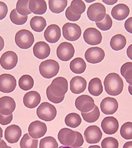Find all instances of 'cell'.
<instances>
[{"mask_svg":"<svg viewBox=\"0 0 132 148\" xmlns=\"http://www.w3.org/2000/svg\"><path fill=\"white\" fill-rule=\"evenodd\" d=\"M106 92L110 95L116 96L120 94L124 89V82L117 73H112L108 75L104 80Z\"/></svg>","mask_w":132,"mask_h":148,"instance_id":"obj_1","label":"cell"},{"mask_svg":"<svg viewBox=\"0 0 132 148\" xmlns=\"http://www.w3.org/2000/svg\"><path fill=\"white\" fill-rule=\"evenodd\" d=\"M59 71V63L53 59H48L42 62L39 66L40 75L45 78H51L57 75Z\"/></svg>","mask_w":132,"mask_h":148,"instance_id":"obj_2","label":"cell"},{"mask_svg":"<svg viewBox=\"0 0 132 148\" xmlns=\"http://www.w3.org/2000/svg\"><path fill=\"white\" fill-rule=\"evenodd\" d=\"M15 41L19 48L27 49H29L35 42V37L30 31L23 29L17 32Z\"/></svg>","mask_w":132,"mask_h":148,"instance_id":"obj_3","label":"cell"},{"mask_svg":"<svg viewBox=\"0 0 132 148\" xmlns=\"http://www.w3.org/2000/svg\"><path fill=\"white\" fill-rule=\"evenodd\" d=\"M38 117L46 122H50L54 120L57 115L56 107L48 102H44L38 106L37 110Z\"/></svg>","mask_w":132,"mask_h":148,"instance_id":"obj_4","label":"cell"},{"mask_svg":"<svg viewBox=\"0 0 132 148\" xmlns=\"http://www.w3.org/2000/svg\"><path fill=\"white\" fill-rule=\"evenodd\" d=\"M52 94L57 97L65 96L68 90V82L64 77H57L52 80L49 86Z\"/></svg>","mask_w":132,"mask_h":148,"instance_id":"obj_5","label":"cell"},{"mask_svg":"<svg viewBox=\"0 0 132 148\" xmlns=\"http://www.w3.org/2000/svg\"><path fill=\"white\" fill-rule=\"evenodd\" d=\"M87 15L88 19L93 22L97 23L102 21L106 15V8L102 3H95L88 7Z\"/></svg>","mask_w":132,"mask_h":148,"instance_id":"obj_6","label":"cell"},{"mask_svg":"<svg viewBox=\"0 0 132 148\" xmlns=\"http://www.w3.org/2000/svg\"><path fill=\"white\" fill-rule=\"evenodd\" d=\"M62 32L64 38L69 41L75 42L81 36V29L75 23H67L62 27Z\"/></svg>","mask_w":132,"mask_h":148,"instance_id":"obj_7","label":"cell"},{"mask_svg":"<svg viewBox=\"0 0 132 148\" xmlns=\"http://www.w3.org/2000/svg\"><path fill=\"white\" fill-rule=\"evenodd\" d=\"M95 101L87 95H79L75 100V107L81 113H88L94 109Z\"/></svg>","mask_w":132,"mask_h":148,"instance_id":"obj_8","label":"cell"},{"mask_svg":"<svg viewBox=\"0 0 132 148\" xmlns=\"http://www.w3.org/2000/svg\"><path fill=\"white\" fill-rule=\"evenodd\" d=\"M56 53L59 60L68 61L75 54V49L71 43L62 42L57 47Z\"/></svg>","mask_w":132,"mask_h":148,"instance_id":"obj_9","label":"cell"},{"mask_svg":"<svg viewBox=\"0 0 132 148\" xmlns=\"http://www.w3.org/2000/svg\"><path fill=\"white\" fill-rule=\"evenodd\" d=\"M16 86L17 80L13 75L9 74L0 75V92L11 93L15 90Z\"/></svg>","mask_w":132,"mask_h":148,"instance_id":"obj_10","label":"cell"},{"mask_svg":"<svg viewBox=\"0 0 132 148\" xmlns=\"http://www.w3.org/2000/svg\"><path fill=\"white\" fill-rule=\"evenodd\" d=\"M105 57L104 51L98 47H93L88 48L85 52V57L88 63L97 64L100 63Z\"/></svg>","mask_w":132,"mask_h":148,"instance_id":"obj_11","label":"cell"},{"mask_svg":"<svg viewBox=\"0 0 132 148\" xmlns=\"http://www.w3.org/2000/svg\"><path fill=\"white\" fill-rule=\"evenodd\" d=\"M17 63V55L12 51L5 52L0 58V65L6 70H11L15 68Z\"/></svg>","mask_w":132,"mask_h":148,"instance_id":"obj_12","label":"cell"},{"mask_svg":"<svg viewBox=\"0 0 132 148\" xmlns=\"http://www.w3.org/2000/svg\"><path fill=\"white\" fill-rule=\"evenodd\" d=\"M47 132V126L44 123L35 121L30 124L28 127V134L35 139L42 138Z\"/></svg>","mask_w":132,"mask_h":148,"instance_id":"obj_13","label":"cell"},{"mask_svg":"<svg viewBox=\"0 0 132 148\" xmlns=\"http://www.w3.org/2000/svg\"><path fill=\"white\" fill-rule=\"evenodd\" d=\"M102 136V132L100 128L96 125L90 126L86 128L84 132V137L88 144H97Z\"/></svg>","mask_w":132,"mask_h":148,"instance_id":"obj_14","label":"cell"},{"mask_svg":"<svg viewBox=\"0 0 132 148\" xmlns=\"http://www.w3.org/2000/svg\"><path fill=\"white\" fill-rule=\"evenodd\" d=\"M83 38L87 44L91 46L100 44L102 42V36L100 31L95 28H88L83 34Z\"/></svg>","mask_w":132,"mask_h":148,"instance_id":"obj_15","label":"cell"},{"mask_svg":"<svg viewBox=\"0 0 132 148\" xmlns=\"http://www.w3.org/2000/svg\"><path fill=\"white\" fill-rule=\"evenodd\" d=\"M57 138L59 142L64 146H71L75 141V131L68 128H62L58 132Z\"/></svg>","mask_w":132,"mask_h":148,"instance_id":"obj_16","label":"cell"},{"mask_svg":"<svg viewBox=\"0 0 132 148\" xmlns=\"http://www.w3.org/2000/svg\"><path fill=\"white\" fill-rule=\"evenodd\" d=\"M22 135V130L19 126L12 125L6 128L5 130L4 136L8 143L15 144L18 142Z\"/></svg>","mask_w":132,"mask_h":148,"instance_id":"obj_17","label":"cell"},{"mask_svg":"<svg viewBox=\"0 0 132 148\" xmlns=\"http://www.w3.org/2000/svg\"><path fill=\"white\" fill-rule=\"evenodd\" d=\"M15 107V101L11 97L3 96L0 98V113L3 115L12 114Z\"/></svg>","mask_w":132,"mask_h":148,"instance_id":"obj_18","label":"cell"},{"mask_svg":"<svg viewBox=\"0 0 132 148\" xmlns=\"http://www.w3.org/2000/svg\"><path fill=\"white\" fill-rule=\"evenodd\" d=\"M101 127L106 134H114L118 130L119 122L114 116H106L102 121Z\"/></svg>","mask_w":132,"mask_h":148,"instance_id":"obj_19","label":"cell"},{"mask_svg":"<svg viewBox=\"0 0 132 148\" xmlns=\"http://www.w3.org/2000/svg\"><path fill=\"white\" fill-rule=\"evenodd\" d=\"M45 40L51 44H55L61 38V29L57 25H50L44 33Z\"/></svg>","mask_w":132,"mask_h":148,"instance_id":"obj_20","label":"cell"},{"mask_svg":"<svg viewBox=\"0 0 132 148\" xmlns=\"http://www.w3.org/2000/svg\"><path fill=\"white\" fill-rule=\"evenodd\" d=\"M100 109L105 114H113L118 109V103L113 97H105L100 103Z\"/></svg>","mask_w":132,"mask_h":148,"instance_id":"obj_21","label":"cell"},{"mask_svg":"<svg viewBox=\"0 0 132 148\" xmlns=\"http://www.w3.org/2000/svg\"><path fill=\"white\" fill-rule=\"evenodd\" d=\"M41 101L40 94L36 91H29L26 93L23 97V103L29 109H34L38 106Z\"/></svg>","mask_w":132,"mask_h":148,"instance_id":"obj_22","label":"cell"},{"mask_svg":"<svg viewBox=\"0 0 132 148\" xmlns=\"http://www.w3.org/2000/svg\"><path fill=\"white\" fill-rule=\"evenodd\" d=\"M50 47L47 43L44 42H38L36 43L33 47L34 56L39 59H46L50 54Z\"/></svg>","mask_w":132,"mask_h":148,"instance_id":"obj_23","label":"cell"},{"mask_svg":"<svg viewBox=\"0 0 132 148\" xmlns=\"http://www.w3.org/2000/svg\"><path fill=\"white\" fill-rule=\"evenodd\" d=\"M87 81L82 76H77L70 81V90L72 93L79 94L85 91L87 88Z\"/></svg>","mask_w":132,"mask_h":148,"instance_id":"obj_24","label":"cell"},{"mask_svg":"<svg viewBox=\"0 0 132 148\" xmlns=\"http://www.w3.org/2000/svg\"><path fill=\"white\" fill-rule=\"evenodd\" d=\"M129 8L126 5L120 3L114 6L112 9L111 14L114 19L117 21H123L129 15Z\"/></svg>","mask_w":132,"mask_h":148,"instance_id":"obj_25","label":"cell"},{"mask_svg":"<svg viewBox=\"0 0 132 148\" xmlns=\"http://www.w3.org/2000/svg\"><path fill=\"white\" fill-rule=\"evenodd\" d=\"M28 7L31 13L36 15H43L47 11L46 2L43 0H31Z\"/></svg>","mask_w":132,"mask_h":148,"instance_id":"obj_26","label":"cell"},{"mask_svg":"<svg viewBox=\"0 0 132 148\" xmlns=\"http://www.w3.org/2000/svg\"><path fill=\"white\" fill-rule=\"evenodd\" d=\"M88 90L91 95L94 96H98L103 92L102 82L98 78H94L90 80L88 83Z\"/></svg>","mask_w":132,"mask_h":148,"instance_id":"obj_27","label":"cell"},{"mask_svg":"<svg viewBox=\"0 0 132 148\" xmlns=\"http://www.w3.org/2000/svg\"><path fill=\"white\" fill-rule=\"evenodd\" d=\"M110 44L112 49L115 51H120L126 47V38L122 34H116L111 38Z\"/></svg>","mask_w":132,"mask_h":148,"instance_id":"obj_28","label":"cell"},{"mask_svg":"<svg viewBox=\"0 0 132 148\" xmlns=\"http://www.w3.org/2000/svg\"><path fill=\"white\" fill-rule=\"evenodd\" d=\"M30 25L32 29L36 32H41L46 26V21L42 16H35L31 18Z\"/></svg>","mask_w":132,"mask_h":148,"instance_id":"obj_29","label":"cell"},{"mask_svg":"<svg viewBox=\"0 0 132 148\" xmlns=\"http://www.w3.org/2000/svg\"><path fill=\"white\" fill-rule=\"evenodd\" d=\"M71 71L75 74H81L85 72L87 65L85 61L81 57H77L72 60L70 63Z\"/></svg>","mask_w":132,"mask_h":148,"instance_id":"obj_30","label":"cell"},{"mask_svg":"<svg viewBox=\"0 0 132 148\" xmlns=\"http://www.w3.org/2000/svg\"><path fill=\"white\" fill-rule=\"evenodd\" d=\"M50 10L54 13H61L68 5L66 0H50L48 1Z\"/></svg>","mask_w":132,"mask_h":148,"instance_id":"obj_31","label":"cell"},{"mask_svg":"<svg viewBox=\"0 0 132 148\" xmlns=\"http://www.w3.org/2000/svg\"><path fill=\"white\" fill-rule=\"evenodd\" d=\"M35 82L32 77L28 75H24L19 78V88L24 91H28L32 89L34 86Z\"/></svg>","mask_w":132,"mask_h":148,"instance_id":"obj_32","label":"cell"},{"mask_svg":"<svg viewBox=\"0 0 132 148\" xmlns=\"http://www.w3.org/2000/svg\"><path fill=\"white\" fill-rule=\"evenodd\" d=\"M82 120L80 115L75 113H71L68 114L65 118V123L71 128H77L81 125Z\"/></svg>","mask_w":132,"mask_h":148,"instance_id":"obj_33","label":"cell"},{"mask_svg":"<svg viewBox=\"0 0 132 148\" xmlns=\"http://www.w3.org/2000/svg\"><path fill=\"white\" fill-rule=\"evenodd\" d=\"M38 139L31 138L28 134H25L20 142L21 148H37Z\"/></svg>","mask_w":132,"mask_h":148,"instance_id":"obj_34","label":"cell"},{"mask_svg":"<svg viewBox=\"0 0 132 148\" xmlns=\"http://www.w3.org/2000/svg\"><path fill=\"white\" fill-rule=\"evenodd\" d=\"M84 121L88 123H95L100 117V111L98 106L95 105L94 109L88 113H81Z\"/></svg>","mask_w":132,"mask_h":148,"instance_id":"obj_35","label":"cell"},{"mask_svg":"<svg viewBox=\"0 0 132 148\" xmlns=\"http://www.w3.org/2000/svg\"><path fill=\"white\" fill-rule=\"evenodd\" d=\"M70 9L72 13L76 15H81L85 11L86 6L85 3L80 0H73L71 1Z\"/></svg>","mask_w":132,"mask_h":148,"instance_id":"obj_36","label":"cell"},{"mask_svg":"<svg viewBox=\"0 0 132 148\" xmlns=\"http://www.w3.org/2000/svg\"><path fill=\"white\" fill-rule=\"evenodd\" d=\"M28 0H21L18 1L16 5V10L19 14L23 16H28L31 13V11L29 9L28 4H29Z\"/></svg>","mask_w":132,"mask_h":148,"instance_id":"obj_37","label":"cell"},{"mask_svg":"<svg viewBox=\"0 0 132 148\" xmlns=\"http://www.w3.org/2000/svg\"><path fill=\"white\" fill-rule=\"evenodd\" d=\"M10 20L12 23L16 25H23L25 24L28 19V16H23L18 13L16 9L12 10L10 13Z\"/></svg>","mask_w":132,"mask_h":148,"instance_id":"obj_38","label":"cell"},{"mask_svg":"<svg viewBox=\"0 0 132 148\" xmlns=\"http://www.w3.org/2000/svg\"><path fill=\"white\" fill-rule=\"evenodd\" d=\"M58 143L54 138L47 136L40 141L39 148H58Z\"/></svg>","mask_w":132,"mask_h":148,"instance_id":"obj_39","label":"cell"},{"mask_svg":"<svg viewBox=\"0 0 132 148\" xmlns=\"http://www.w3.org/2000/svg\"><path fill=\"white\" fill-rule=\"evenodd\" d=\"M120 135L126 140L132 139V123L127 122L122 126L120 128Z\"/></svg>","mask_w":132,"mask_h":148,"instance_id":"obj_40","label":"cell"},{"mask_svg":"<svg viewBox=\"0 0 132 148\" xmlns=\"http://www.w3.org/2000/svg\"><path fill=\"white\" fill-rule=\"evenodd\" d=\"M97 27L103 31H107L110 30L112 27V20L109 14H106L104 18L100 22L96 23Z\"/></svg>","mask_w":132,"mask_h":148,"instance_id":"obj_41","label":"cell"},{"mask_svg":"<svg viewBox=\"0 0 132 148\" xmlns=\"http://www.w3.org/2000/svg\"><path fill=\"white\" fill-rule=\"evenodd\" d=\"M121 75L126 80H132V63L127 62L121 66Z\"/></svg>","mask_w":132,"mask_h":148,"instance_id":"obj_42","label":"cell"},{"mask_svg":"<svg viewBox=\"0 0 132 148\" xmlns=\"http://www.w3.org/2000/svg\"><path fill=\"white\" fill-rule=\"evenodd\" d=\"M101 146L102 148H118L119 143L116 138L108 137L102 140Z\"/></svg>","mask_w":132,"mask_h":148,"instance_id":"obj_43","label":"cell"},{"mask_svg":"<svg viewBox=\"0 0 132 148\" xmlns=\"http://www.w3.org/2000/svg\"><path fill=\"white\" fill-rule=\"evenodd\" d=\"M46 96L48 97V99H49V101L54 103H61L62 101H63L65 97V96L61 97H57L55 96V95H54L52 94L49 86L46 89Z\"/></svg>","mask_w":132,"mask_h":148,"instance_id":"obj_44","label":"cell"},{"mask_svg":"<svg viewBox=\"0 0 132 148\" xmlns=\"http://www.w3.org/2000/svg\"><path fill=\"white\" fill-rule=\"evenodd\" d=\"M75 134H76V138H75V142H74L70 147H74V148L81 147L84 143L83 137L82 136V134H81L80 132H77V131H75Z\"/></svg>","mask_w":132,"mask_h":148,"instance_id":"obj_45","label":"cell"},{"mask_svg":"<svg viewBox=\"0 0 132 148\" xmlns=\"http://www.w3.org/2000/svg\"><path fill=\"white\" fill-rule=\"evenodd\" d=\"M66 16L67 19H68L69 21H71V22H75V21H77L81 18V15H74V14L72 13L71 11L70 7H68L66 9Z\"/></svg>","mask_w":132,"mask_h":148,"instance_id":"obj_46","label":"cell"},{"mask_svg":"<svg viewBox=\"0 0 132 148\" xmlns=\"http://www.w3.org/2000/svg\"><path fill=\"white\" fill-rule=\"evenodd\" d=\"M8 13V8L3 1H0V21L6 18Z\"/></svg>","mask_w":132,"mask_h":148,"instance_id":"obj_47","label":"cell"},{"mask_svg":"<svg viewBox=\"0 0 132 148\" xmlns=\"http://www.w3.org/2000/svg\"><path fill=\"white\" fill-rule=\"evenodd\" d=\"M13 114H10V115H3L0 113V124L2 125H7L11 123L13 120Z\"/></svg>","mask_w":132,"mask_h":148,"instance_id":"obj_48","label":"cell"},{"mask_svg":"<svg viewBox=\"0 0 132 148\" xmlns=\"http://www.w3.org/2000/svg\"><path fill=\"white\" fill-rule=\"evenodd\" d=\"M124 27L127 32L132 34V17H129L126 21L124 23Z\"/></svg>","mask_w":132,"mask_h":148,"instance_id":"obj_49","label":"cell"},{"mask_svg":"<svg viewBox=\"0 0 132 148\" xmlns=\"http://www.w3.org/2000/svg\"><path fill=\"white\" fill-rule=\"evenodd\" d=\"M127 56L131 60H132V44L129 46L128 49H127Z\"/></svg>","mask_w":132,"mask_h":148,"instance_id":"obj_50","label":"cell"},{"mask_svg":"<svg viewBox=\"0 0 132 148\" xmlns=\"http://www.w3.org/2000/svg\"><path fill=\"white\" fill-rule=\"evenodd\" d=\"M103 3H104L107 5H114L117 3V0H110V1H108V0H102Z\"/></svg>","mask_w":132,"mask_h":148,"instance_id":"obj_51","label":"cell"},{"mask_svg":"<svg viewBox=\"0 0 132 148\" xmlns=\"http://www.w3.org/2000/svg\"><path fill=\"white\" fill-rule=\"evenodd\" d=\"M123 148H132V141L125 143Z\"/></svg>","mask_w":132,"mask_h":148,"instance_id":"obj_52","label":"cell"},{"mask_svg":"<svg viewBox=\"0 0 132 148\" xmlns=\"http://www.w3.org/2000/svg\"><path fill=\"white\" fill-rule=\"evenodd\" d=\"M9 147L3 140L0 141V148H9Z\"/></svg>","mask_w":132,"mask_h":148,"instance_id":"obj_53","label":"cell"},{"mask_svg":"<svg viewBox=\"0 0 132 148\" xmlns=\"http://www.w3.org/2000/svg\"><path fill=\"white\" fill-rule=\"evenodd\" d=\"M3 47H4V40L3 39V38L0 36V51L3 49Z\"/></svg>","mask_w":132,"mask_h":148,"instance_id":"obj_54","label":"cell"},{"mask_svg":"<svg viewBox=\"0 0 132 148\" xmlns=\"http://www.w3.org/2000/svg\"><path fill=\"white\" fill-rule=\"evenodd\" d=\"M128 91H129V94H130V95H132V86L129 85V86H128Z\"/></svg>","mask_w":132,"mask_h":148,"instance_id":"obj_55","label":"cell"},{"mask_svg":"<svg viewBox=\"0 0 132 148\" xmlns=\"http://www.w3.org/2000/svg\"><path fill=\"white\" fill-rule=\"evenodd\" d=\"M3 138V130L0 127V141L1 140V138Z\"/></svg>","mask_w":132,"mask_h":148,"instance_id":"obj_56","label":"cell"},{"mask_svg":"<svg viewBox=\"0 0 132 148\" xmlns=\"http://www.w3.org/2000/svg\"><path fill=\"white\" fill-rule=\"evenodd\" d=\"M88 148H100V147L98 145H91Z\"/></svg>","mask_w":132,"mask_h":148,"instance_id":"obj_57","label":"cell"},{"mask_svg":"<svg viewBox=\"0 0 132 148\" xmlns=\"http://www.w3.org/2000/svg\"><path fill=\"white\" fill-rule=\"evenodd\" d=\"M58 148H74V147H70V146H60V147H59ZM77 148H81V147H77Z\"/></svg>","mask_w":132,"mask_h":148,"instance_id":"obj_58","label":"cell"},{"mask_svg":"<svg viewBox=\"0 0 132 148\" xmlns=\"http://www.w3.org/2000/svg\"><path fill=\"white\" fill-rule=\"evenodd\" d=\"M126 82H128L129 85L132 86V80H126Z\"/></svg>","mask_w":132,"mask_h":148,"instance_id":"obj_59","label":"cell"},{"mask_svg":"<svg viewBox=\"0 0 132 148\" xmlns=\"http://www.w3.org/2000/svg\"><path fill=\"white\" fill-rule=\"evenodd\" d=\"M95 1V0H86V2H87V3H91V2H93Z\"/></svg>","mask_w":132,"mask_h":148,"instance_id":"obj_60","label":"cell"},{"mask_svg":"<svg viewBox=\"0 0 132 148\" xmlns=\"http://www.w3.org/2000/svg\"><path fill=\"white\" fill-rule=\"evenodd\" d=\"M9 148H12V147H9Z\"/></svg>","mask_w":132,"mask_h":148,"instance_id":"obj_61","label":"cell"}]
</instances>
